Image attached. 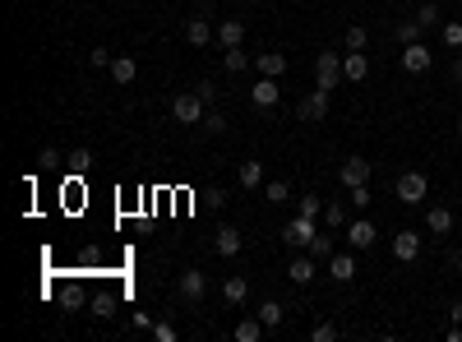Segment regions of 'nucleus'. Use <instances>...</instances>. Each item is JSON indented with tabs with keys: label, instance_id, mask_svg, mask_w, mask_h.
Returning <instances> with one entry per match:
<instances>
[{
	"label": "nucleus",
	"instance_id": "obj_35",
	"mask_svg": "<svg viewBox=\"0 0 462 342\" xmlns=\"http://www.w3.org/2000/svg\"><path fill=\"white\" fill-rule=\"evenodd\" d=\"M204 130H209V134H227V116H222V111H209V116H204Z\"/></svg>",
	"mask_w": 462,
	"mask_h": 342
},
{
	"label": "nucleus",
	"instance_id": "obj_44",
	"mask_svg": "<svg viewBox=\"0 0 462 342\" xmlns=\"http://www.w3.org/2000/svg\"><path fill=\"white\" fill-rule=\"evenodd\" d=\"M453 263H458V273H462V255H458V259H453Z\"/></svg>",
	"mask_w": 462,
	"mask_h": 342
},
{
	"label": "nucleus",
	"instance_id": "obj_12",
	"mask_svg": "<svg viewBox=\"0 0 462 342\" xmlns=\"http://www.w3.org/2000/svg\"><path fill=\"white\" fill-rule=\"evenodd\" d=\"M213 250H218L222 259H236V255H241V250H245L241 231H236V227H218V231H213Z\"/></svg>",
	"mask_w": 462,
	"mask_h": 342
},
{
	"label": "nucleus",
	"instance_id": "obj_27",
	"mask_svg": "<svg viewBox=\"0 0 462 342\" xmlns=\"http://www.w3.org/2000/svg\"><path fill=\"white\" fill-rule=\"evenodd\" d=\"M254 315H259L268 328H278L282 324V301H259V310H254Z\"/></svg>",
	"mask_w": 462,
	"mask_h": 342
},
{
	"label": "nucleus",
	"instance_id": "obj_22",
	"mask_svg": "<svg viewBox=\"0 0 462 342\" xmlns=\"http://www.w3.org/2000/svg\"><path fill=\"white\" fill-rule=\"evenodd\" d=\"M328 278L333 282H351V278H356V259H351V255H333L328 259Z\"/></svg>",
	"mask_w": 462,
	"mask_h": 342
},
{
	"label": "nucleus",
	"instance_id": "obj_6",
	"mask_svg": "<svg viewBox=\"0 0 462 342\" xmlns=\"http://www.w3.org/2000/svg\"><path fill=\"white\" fill-rule=\"evenodd\" d=\"M430 65H435V51H430L426 42H411V46H402V70H407V74H426Z\"/></svg>",
	"mask_w": 462,
	"mask_h": 342
},
{
	"label": "nucleus",
	"instance_id": "obj_32",
	"mask_svg": "<svg viewBox=\"0 0 462 342\" xmlns=\"http://www.w3.org/2000/svg\"><path fill=\"white\" fill-rule=\"evenodd\" d=\"M319 208H323L319 194H301V199H296V213H301V218H319Z\"/></svg>",
	"mask_w": 462,
	"mask_h": 342
},
{
	"label": "nucleus",
	"instance_id": "obj_2",
	"mask_svg": "<svg viewBox=\"0 0 462 342\" xmlns=\"http://www.w3.org/2000/svg\"><path fill=\"white\" fill-rule=\"evenodd\" d=\"M204 296H209V273L185 268L181 278H176V301H181V306H199Z\"/></svg>",
	"mask_w": 462,
	"mask_h": 342
},
{
	"label": "nucleus",
	"instance_id": "obj_37",
	"mask_svg": "<svg viewBox=\"0 0 462 342\" xmlns=\"http://www.w3.org/2000/svg\"><path fill=\"white\" fill-rule=\"evenodd\" d=\"M310 338H314V342H333V338H338V324H314Z\"/></svg>",
	"mask_w": 462,
	"mask_h": 342
},
{
	"label": "nucleus",
	"instance_id": "obj_26",
	"mask_svg": "<svg viewBox=\"0 0 462 342\" xmlns=\"http://www.w3.org/2000/svg\"><path fill=\"white\" fill-rule=\"evenodd\" d=\"M342 46H347V51H366V46H370V33L361 24H351L347 33H342Z\"/></svg>",
	"mask_w": 462,
	"mask_h": 342
},
{
	"label": "nucleus",
	"instance_id": "obj_23",
	"mask_svg": "<svg viewBox=\"0 0 462 342\" xmlns=\"http://www.w3.org/2000/svg\"><path fill=\"white\" fill-rule=\"evenodd\" d=\"M426 227L435 231V236H448V231H453V213H448V208H439V203H435V208L426 213Z\"/></svg>",
	"mask_w": 462,
	"mask_h": 342
},
{
	"label": "nucleus",
	"instance_id": "obj_46",
	"mask_svg": "<svg viewBox=\"0 0 462 342\" xmlns=\"http://www.w3.org/2000/svg\"><path fill=\"white\" fill-rule=\"evenodd\" d=\"M250 5H263V0H250Z\"/></svg>",
	"mask_w": 462,
	"mask_h": 342
},
{
	"label": "nucleus",
	"instance_id": "obj_4",
	"mask_svg": "<svg viewBox=\"0 0 462 342\" xmlns=\"http://www.w3.org/2000/svg\"><path fill=\"white\" fill-rule=\"evenodd\" d=\"M328 106H333L328 88H314L310 97H301V106H296V121H306V125H314V121H323V116H328Z\"/></svg>",
	"mask_w": 462,
	"mask_h": 342
},
{
	"label": "nucleus",
	"instance_id": "obj_39",
	"mask_svg": "<svg viewBox=\"0 0 462 342\" xmlns=\"http://www.w3.org/2000/svg\"><path fill=\"white\" fill-rule=\"evenodd\" d=\"M37 162H42L46 171H56V167H61V149H42V158H37Z\"/></svg>",
	"mask_w": 462,
	"mask_h": 342
},
{
	"label": "nucleus",
	"instance_id": "obj_19",
	"mask_svg": "<svg viewBox=\"0 0 462 342\" xmlns=\"http://www.w3.org/2000/svg\"><path fill=\"white\" fill-rule=\"evenodd\" d=\"M222 301H227V306H245V301H250V282H245L241 273L227 278V282H222Z\"/></svg>",
	"mask_w": 462,
	"mask_h": 342
},
{
	"label": "nucleus",
	"instance_id": "obj_43",
	"mask_svg": "<svg viewBox=\"0 0 462 342\" xmlns=\"http://www.w3.org/2000/svg\"><path fill=\"white\" fill-rule=\"evenodd\" d=\"M448 315H453V324H462V301H453V306H448Z\"/></svg>",
	"mask_w": 462,
	"mask_h": 342
},
{
	"label": "nucleus",
	"instance_id": "obj_34",
	"mask_svg": "<svg viewBox=\"0 0 462 342\" xmlns=\"http://www.w3.org/2000/svg\"><path fill=\"white\" fill-rule=\"evenodd\" d=\"M439 37H444L448 51H462V24H444V28H439Z\"/></svg>",
	"mask_w": 462,
	"mask_h": 342
},
{
	"label": "nucleus",
	"instance_id": "obj_42",
	"mask_svg": "<svg viewBox=\"0 0 462 342\" xmlns=\"http://www.w3.org/2000/svg\"><path fill=\"white\" fill-rule=\"evenodd\" d=\"M448 79H453V84H462V56L453 61V70H448Z\"/></svg>",
	"mask_w": 462,
	"mask_h": 342
},
{
	"label": "nucleus",
	"instance_id": "obj_38",
	"mask_svg": "<svg viewBox=\"0 0 462 342\" xmlns=\"http://www.w3.org/2000/svg\"><path fill=\"white\" fill-rule=\"evenodd\" d=\"M153 338H157V342H176V324H166V319H157V324H153Z\"/></svg>",
	"mask_w": 462,
	"mask_h": 342
},
{
	"label": "nucleus",
	"instance_id": "obj_17",
	"mask_svg": "<svg viewBox=\"0 0 462 342\" xmlns=\"http://www.w3.org/2000/svg\"><path fill=\"white\" fill-rule=\"evenodd\" d=\"M236 181L245 185V190H263V162H254V158H245L241 167H236Z\"/></svg>",
	"mask_w": 462,
	"mask_h": 342
},
{
	"label": "nucleus",
	"instance_id": "obj_9",
	"mask_svg": "<svg viewBox=\"0 0 462 342\" xmlns=\"http://www.w3.org/2000/svg\"><path fill=\"white\" fill-rule=\"evenodd\" d=\"M185 42H190V46H213V42H218V28H213L204 14H194L190 24H185Z\"/></svg>",
	"mask_w": 462,
	"mask_h": 342
},
{
	"label": "nucleus",
	"instance_id": "obj_11",
	"mask_svg": "<svg viewBox=\"0 0 462 342\" xmlns=\"http://www.w3.org/2000/svg\"><path fill=\"white\" fill-rule=\"evenodd\" d=\"M393 259L398 263H416L421 259V236L416 231H398V236H393Z\"/></svg>",
	"mask_w": 462,
	"mask_h": 342
},
{
	"label": "nucleus",
	"instance_id": "obj_8",
	"mask_svg": "<svg viewBox=\"0 0 462 342\" xmlns=\"http://www.w3.org/2000/svg\"><path fill=\"white\" fill-rule=\"evenodd\" d=\"M393 190H398L402 203H421L430 185H426V176H421V171H407V176H398V185H393Z\"/></svg>",
	"mask_w": 462,
	"mask_h": 342
},
{
	"label": "nucleus",
	"instance_id": "obj_1",
	"mask_svg": "<svg viewBox=\"0 0 462 342\" xmlns=\"http://www.w3.org/2000/svg\"><path fill=\"white\" fill-rule=\"evenodd\" d=\"M204 116H209V102H204L199 93H176V97H171V121H181V125H204Z\"/></svg>",
	"mask_w": 462,
	"mask_h": 342
},
{
	"label": "nucleus",
	"instance_id": "obj_18",
	"mask_svg": "<svg viewBox=\"0 0 462 342\" xmlns=\"http://www.w3.org/2000/svg\"><path fill=\"white\" fill-rule=\"evenodd\" d=\"M254 65H259V74H268V79H282V74H287V56H282V51L254 56Z\"/></svg>",
	"mask_w": 462,
	"mask_h": 342
},
{
	"label": "nucleus",
	"instance_id": "obj_45",
	"mask_svg": "<svg viewBox=\"0 0 462 342\" xmlns=\"http://www.w3.org/2000/svg\"><path fill=\"white\" fill-rule=\"evenodd\" d=\"M458 134H462V116H458Z\"/></svg>",
	"mask_w": 462,
	"mask_h": 342
},
{
	"label": "nucleus",
	"instance_id": "obj_7",
	"mask_svg": "<svg viewBox=\"0 0 462 342\" xmlns=\"http://www.w3.org/2000/svg\"><path fill=\"white\" fill-rule=\"evenodd\" d=\"M278 97H282L278 79H268V74H259V79H254V88H250V102L259 106V111H273V106H278Z\"/></svg>",
	"mask_w": 462,
	"mask_h": 342
},
{
	"label": "nucleus",
	"instance_id": "obj_3",
	"mask_svg": "<svg viewBox=\"0 0 462 342\" xmlns=\"http://www.w3.org/2000/svg\"><path fill=\"white\" fill-rule=\"evenodd\" d=\"M338 84H342V56L319 51L314 56V88H338Z\"/></svg>",
	"mask_w": 462,
	"mask_h": 342
},
{
	"label": "nucleus",
	"instance_id": "obj_41",
	"mask_svg": "<svg viewBox=\"0 0 462 342\" xmlns=\"http://www.w3.org/2000/svg\"><path fill=\"white\" fill-rule=\"evenodd\" d=\"M194 93H199V97H204V102H209V106L218 102V88H213V84H199V88H194Z\"/></svg>",
	"mask_w": 462,
	"mask_h": 342
},
{
	"label": "nucleus",
	"instance_id": "obj_36",
	"mask_svg": "<svg viewBox=\"0 0 462 342\" xmlns=\"http://www.w3.org/2000/svg\"><path fill=\"white\" fill-rule=\"evenodd\" d=\"M111 61H116V56L102 51V46H97V51H88V65H93V70H111Z\"/></svg>",
	"mask_w": 462,
	"mask_h": 342
},
{
	"label": "nucleus",
	"instance_id": "obj_10",
	"mask_svg": "<svg viewBox=\"0 0 462 342\" xmlns=\"http://www.w3.org/2000/svg\"><path fill=\"white\" fill-rule=\"evenodd\" d=\"M347 241H351V250H370V246L379 241L375 222H370V218H356V222H347Z\"/></svg>",
	"mask_w": 462,
	"mask_h": 342
},
{
	"label": "nucleus",
	"instance_id": "obj_14",
	"mask_svg": "<svg viewBox=\"0 0 462 342\" xmlns=\"http://www.w3.org/2000/svg\"><path fill=\"white\" fill-rule=\"evenodd\" d=\"M342 79H347V84H366V79H370L366 51H347V56H342Z\"/></svg>",
	"mask_w": 462,
	"mask_h": 342
},
{
	"label": "nucleus",
	"instance_id": "obj_16",
	"mask_svg": "<svg viewBox=\"0 0 462 342\" xmlns=\"http://www.w3.org/2000/svg\"><path fill=\"white\" fill-rule=\"evenodd\" d=\"M218 46H222V51H231V46H245V24H241V19H227V24H218Z\"/></svg>",
	"mask_w": 462,
	"mask_h": 342
},
{
	"label": "nucleus",
	"instance_id": "obj_25",
	"mask_svg": "<svg viewBox=\"0 0 462 342\" xmlns=\"http://www.w3.org/2000/svg\"><path fill=\"white\" fill-rule=\"evenodd\" d=\"M421 33H426V28H421V24H416V19H402V24H398V28H393V37H398V42H402V46H411V42H421Z\"/></svg>",
	"mask_w": 462,
	"mask_h": 342
},
{
	"label": "nucleus",
	"instance_id": "obj_5",
	"mask_svg": "<svg viewBox=\"0 0 462 342\" xmlns=\"http://www.w3.org/2000/svg\"><path fill=\"white\" fill-rule=\"evenodd\" d=\"M314 236H319V231H314V218H301V213L282 227V241H287V246H301V250H310Z\"/></svg>",
	"mask_w": 462,
	"mask_h": 342
},
{
	"label": "nucleus",
	"instance_id": "obj_20",
	"mask_svg": "<svg viewBox=\"0 0 462 342\" xmlns=\"http://www.w3.org/2000/svg\"><path fill=\"white\" fill-rule=\"evenodd\" d=\"M111 79L116 84H134L139 79V61H134V56H116L111 61Z\"/></svg>",
	"mask_w": 462,
	"mask_h": 342
},
{
	"label": "nucleus",
	"instance_id": "obj_24",
	"mask_svg": "<svg viewBox=\"0 0 462 342\" xmlns=\"http://www.w3.org/2000/svg\"><path fill=\"white\" fill-rule=\"evenodd\" d=\"M222 65H227L231 74H245L250 70V51H245V46H231V51H222Z\"/></svg>",
	"mask_w": 462,
	"mask_h": 342
},
{
	"label": "nucleus",
	"instance_id": "obj_29",
	"mask_svg": "<svg viewBox=\"0 0 462 342\" xmlns=\"http://www.w3.org/2000/svg\"><path fill=\"white\" fill-rule=\"evenodd\" d=\"M310 255L319 259V263H328V259H333V236H323V231H319V236L310 241Z\"/></svg>",
	"mask_w": 462,
	"mask_h": 342
},
{
	"label": "nucleus",
	"instance_id": "obj_15",
	"mask_svg": "<svg viewBox=\"0 0 462 342\" xmlns=\"http://www.w3.org/2000/svg\"><path fill=\"white\" fill-rule=\"evenodd\" d=\"M314 273H319V259H314V255H301V259H291V263H287V278L296 282V287H310Z\"/></svg>",
	"mask_w": 462,
	"mask_h": 342
},
{
	"label": "nucleus",
	"instance_id": "obj_28",
	"mask_svg": "<svg viewBox=\"0 0 462 342\" xmlns=\"http://www.w3.org/2000/svg\"><path fill=\"white\" fill-rule=\"evenodd\" d=\"M263 199H268V203H287L291 199V185L287 181H263Z\"/></svg>",
	"mask_w": 462,
	"mask_h": 342
},
{
	"label": "nucleus",
	"instance_id": "obj_31",
	"mask_svg": "<svg viewBox=\"0 0 462 342\" xmlns=\"http://www.w3.org/2000/svg\"><path fill=\"white\" fill-rule=\"evenodd\" d=\"M65 162H70V171H74V176H88V167H93V153H88V149H74Z\"/></svg>",
	"mask_w": 462,
	"mask_h": 342
},
{
	"label": "nucleus",
	"instance_id": "obj_21",
	"mask_svg": "<svg viewBox=\"0 0 462 342\" xmlns=\"http://www.w3.org/2000/svg\"><path fill=\"white\" fill-rule=\"evenodd\" d=\"M263 333H268V324H263L259 315H250V319H241V324H236V342H259Z\"/></svg>",
	"mask_w": 462,
	"mask_h": 342
},
{
	"label": "nucleus",
	"instance_id": "obj_40",
	"mask_svg": "<svg viewBox=\"0 0 462 342\" xmlns=\"http://www.w3.org/2000/svg\"><path fill=\"white\" fill-rule=\"evenodd\" d=\"M347 199L356 203V208H366V203H370V185H356V190H347Z\"/></svg>",
	"mask_w": 462,
	"mask_h": 342
},
{
	"label": "nucleus",
	"instance_id": "obj_13",
	"mask_svg": "<svg viewBox=\"0 0 462 342\" xmlns=\"http://www.w3.org/2000/svg\"><path fill=\"white\" fill-rule=\"evenodd\" d=\"M338 181L347 185V190H356V185H370V162L366 158H347L338 171Z\"/></svg>",
	"mask_w": 462,
	"mask_h": 342
},
{
	"label": "nucleus",
	"instance_id": "obj_33",
	"mask_svg": "<svg viewBox=\"0 0 462 342\" xmlns=\"http://www.w3.org/2000/svg\"><path fill=\"white\" fill-rule=\"evenodd\" d=\"M416 24H421V28H426V33H430V28H435V24H439V5H435V0H426V5H421V9H416Z\"/></svg>",
	"mask_w": 462,
	"mask_h": 342
},
{
	"label": "nucleus",
	"instance_id": "obj_30",
	"mask_svg": "<svg viewBox=\"0 0 462 342\" xmlns=\"http://www.w3.org/2000/svg\"><path fill=\"white\" fill-rule=\"evenodd\" d=\"M323 222H328L333 231H347V208H342V203H328V208H323Z\"/></svg>",
	"mask_w": 462,
	"mask_h": 342
}]
</instances>
